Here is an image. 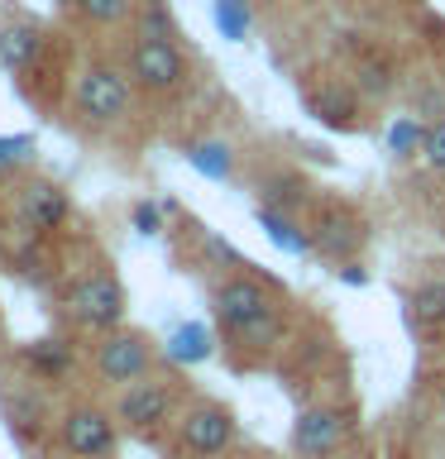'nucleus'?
I'll list each match as a JSON object with an SVG mask.
<instances>
[{
  "label": "nucleus",
  "mask_w": 445,
  "mask_h": 459,
  "mask_svg": "<svg viewBox=\"0 0 445 459\" xmlns=\"http://www.w3.org/2000/svg\"><path fill=\"white\" fill-rule=\"evenodd\" d=\"M163 211L168 206H158V201H135V230L144 239H153L158 230H163Z\"/></svg>",
  "instance_id": "b1692460"
},
{
  "label": "nucleus",
  "mask_w": 445,
  "mask_h": 459,
  "mask_svg": "<svg viewBox=\"0 0 445 459\" xmlns=\"http://www.w3.org/2000/svg\"><path fill=\"white\" fill-rule=\"evenodd\" d=\"M39 53H43V29L34 20H5L0 24V63H5L10 77L34 72Z\"/></svg>",
  "instance_id": "f8f14e48"
},
{
  "label": "nucleus",
  "mask_w": 445,
  "mask_h": 459,
  "mask_svg": "<svg viewBox=\"0 0 445 459\" xmlns=\"http://www.w3.org/2000/svg\"><path fill=\"white\" fill-rule=\"evenodd\" d=\"M67 211H72V196H67L63 182L29 178L20 186V221L34 230V235H53V230L67 221Z\"/></svg>",
  "instance_id": "423d86ee"
},
{
  "label": "nucleus",
  "mask_w": 445,
  "mask_h": 459,
  "mask_svg": "<svg viewBox=\"0 0 445 459\" xmlns=\"http://www.w3.org/2000/svg\"><path fill=\"white\" fill-rule=\"evenodd\" d=\"M441 411H445V393H441Z\"/></svg>",
  "instance_id": "a878e982"
},
{
  "label": "nucleus",
  "mask_w": 445,
  "mask_h": 459,
  "mask_svg": "<svg viewBox=\"0 0 445 459\" xmlns=\"http://www.w3.org/2000/svg\"><path fill=\"white\" fill-rule=\"evenodd\" d=\"M63 445L77 459H106L115 450V426H110V416L106 411H96V407H77V411H67V421H63Z\"/></svg>",
  "instance_id": "6e6552de"
},
{
  "label": "nucleus",
  "mask_w": 445,
  "mask_h": 459,
  "mask_svg": "<svg viewBox=\"0 0 445 459\" xmlns=\"http://www.w3.org/2000/svg\"><path fill=\"white\" fill-rule=\"evenodd\" d=\"M422 163H426V168H436V172H445V120H436V125H426V143H422Z\"/></svg>",
  "instance_id": "5701e85b"
},
{
  "label": "nucleus",
  "mask_w": 445,
  "mask_h": 459,
  "mask_svg": "<svg viewBox=\"0 0 445 459\" xmlns=\"http://www.w3.org/2000/svg\"><path fill=\"white\" fill-rule=\"evenodd\" d=\"M129 100H135V77L110 63H92L77 77V86H72V110L96 129L120 125L129 115Z\"/></svg>",
  "instance_id": "f03ea898"
},
{
  "label": "nucleus",
  "mask_w": 445,
  "mask_h": 459,
  "mask_svg": "<svg viewBox=\"0 0 445 459\" xmlns=\"http://www.w3.org/2000/svg\"><path fill=\"white\" fill-rule=\"evenodd\" d=\"M192 168L211 182H225L230 172H235V149H230L225 139H201L192 149Z\"/></svg>",
  "instance_id": "2eb2a0df"
},
{
  "label": "nucleus",
  "mask_w": 445,
  "mask_h": 459,
  "mask_svg": "<svg viewBox=\"0 0 445 459\" xmlns=\"http://www.w3.org/2000/svg\"><path fill=\"white\" fill-rule=\"evenodd\" d=\"M359 244H364V221L345 206H330L316 215V230H311V249L326 254V258H350Z\"/></svg>",
  "instance_id": "9d476101"
},
{
  "label": "nucleus",
  "mask_w": 445,
  "mask_h": 459,
  "mask_svg": "<svg viewBox=\"0 0 445 459\" xmlns=\"http://www.w3.org/2000/svg\"><path fill=\"white\" fill-rule=\"evenodd\" d=\"M407 321L416 330H441L445 325V278H426L422 287H412Z\"/></svg>",
  "instance_id": "4468645a"
},
{
  "label": "nucleus",
  "mask_w": 445,
  "mask_h": 459,
  "mask_svg": "<svg viewBox=\"0 0 445 459\" xmlns=\"http://www.w3.org/2000/svg\"><path fill=\"white\" fill-rule=\"evenodd\" d=\"M258 225L268 230V239L278 244V249H287V254H311V235H301V230L287 221V211L258 206Z\"/></svg>",
  "instance_id": "dca6fc26"
},
{
  "label": "nucleus",
  "mask_w": 445,
  "mask_h": 459,
  "mask_svg": "<svg viewBox=\"0 0 445 459\" xmlns=\"http://www.w3.org/2000/svg\"><path fill=\"white\" fill-rule=\"evenodd\" d=\"M215 321H221L230 340H244V344H273L283 330L273 297L249 273H235V278H225L215 287Z\"/></svg>",
  "instance_id": "f257e3e1"
},
{
  "label": "nucleus",
  "mask_w": 445,
  "mask_h": 459,
  "mask_svg": "<svg viewBox=\"0 0 445 459\" xmlns=\"http://www.w3.org/2000/svg\"><path fill=\"white\" fill-rule=\"evenodd\" d=\"M24 359L34 364L39 373H63L67 368V344H57V340H34V344H24Z\"/></svg>",
  "instance_id": "412c9836"
},
{
  "label": "nucleus",
  "mask_w": 445,
  "mask_h": 459,
  "mask_svg": "<svg viewBox=\"0 0 445 459\" xmlns=\"http://www.w3.org/2000/svg\"><path fill=\"white\" fill-rule=\"evenodd\" d=\"M215 350V335L206 330V321H182L168 335V359L172 364H206Z\"/></svg>",
  "instance_id": "ddd939ff"
},
{
  "label": "nucleus",
  "mask_w": 445,
  "mask_h": 459,
  "mask_svg": "<svg viewBox=\"0 0 445 459\" xmlns=\"http://www.w3.org/2000/svg\"><path fill=\"white\" fill-rule=\"evenodd\" d=\"M340 445V416L330 407H307L292 421V450L301 459H326Z\"/></svg>",
  "instance_id": "9b49d317"
},
{
  "label": "nucleus",
  "mask_w": 445,
  "mask_h": 459,
  "mask_svg": "<svg viewBox=\"0 0 445 459\" xmlns=\"http://www.w3.org/2000/svg\"><path fill=\"white\" fill-rule=\"evenodd\" d=\"M129 77H135L139 91H178L187 77V53L178 39H144L135 34L129 43Z\"/></svg>",
  "instance_id": "7ed1b4c3"
},
{
  "label": "nucleus",
  "mask_w": 445,
  "mask_h": 459,
  "mask_svg": "<svg viewBox=\"0 0 445 459\" xmlns=\"http://www.w3.org/2000/svg\"><path fill=\"white\" fill-rule=\"evenodd\" d=\"M139 34L144 39H178V24H172V14L163 0H139Z\"/></svg>",
  "instance_id": "aec40b11"
},
{
  "label": "nucleus",
  "mask_w": 445,
  "mask_h": 459,
  "mask_svg": "<svg viewBox=\"0 0 445 459\" xmlns=\"http://www.w3.org/2000/svg\"><path fill=\"white\" fill-rule=\"evenodd\" d=\"M72 316H77L82 325H92V330H115L125 321V287L115 273H86V278L72 287Z\"/></svg>",
  "instance_id": "20e7f679"
},
{
  "label": "nucleus",
  "mask_w": 445,
  "mask_h": 459,
  "mask_svg": "<svg viewBox=\"0 0 445 459\" xmlns=\"http://www.w3.org/2000/svg\"><path fill=\"white\" fill-rule=\"evenodd\" d=\"M72 10H77L86 24L110 29V24H125L129 14L139 10V0H72Z\"/></svg>",
  "instance_id": "f3484780"
},
{
  "label": "nucleus",
  "mask_w": 445,
  "mask_h": 459,
  "mask_svg": "<svg viewBox=\"0 0 445 459\" xmlns=\"http://www.w3.org/2000/svg\"><path fill=\"white\" fill-rule=\"evenodd\" d=\"M34 149H39V143L29 134H0V172L29 168V163H34Z\"/></svg>",
  "instance_id": "4be33fe9"
},
{
  "label": "nucleus",
  "mask_w": 445,
  "mask_h": 459,
  "mask_svg": "<svg viewBox=\"0 0 445 459\" xmlns=\"http://www.w3.org/2000/svg\"><path fill=\"white\" fill-rule=\"evenodd\" d=\"M115 416H120L129 430H158V426L172 416V393H168L163 383L139 378V383L125 387V397H120V407H115Z\"/></svg>",
  "instance_id": "1a4fd4ad"
},
{
  "label": "nucleus",
  "mask_w": 445,
  "mask_h": 459,
  "mask_svg": "<svg viewBox=\"0 0 445 459\" xmlns=\"http://www.w3.org/2000/svg\"><path fill=\"white\" fill-rule=\"evenodd\" d=\"M215 24H221V34L230 43H244L254 29V10L249 0H215Z\"/></svg>",
  "instance_id": "6ab92c4d"
},
{
  "label": "nucleus",
  "mask_w": 445,
  "mask_h": 459,
  "mask_svg": "<svg viewBox=\"0 0 445 459\" xmlns=\"http://www.w3.org/2000/svg\"><path fill=\"white\" fill-rule=\"evenodd\" d=\"M230 440H235V416L225 407H215V402H196V407L182 416V445L192 455H201V459L221 455Z\"/></svg>",
  "instance_id": "0eeeda50"
},
{
  "label": "nucleus",
  "mask_w": 445,
  "mask_h": 459,
  "mask_svg": "<svg viewBox=\"0 0 445 459\" xmlns=\"http://www.w3.org/2000/svg\"><path fill=\"white\" fill-rule=\"evenodd\" d=\"M153 368V344L139 335V330H110L96 350V373L115 387H129L139 378H149Z\"/></svg>",
  "instance_id": "39448f33"
},
{
  "label": "nucleus",
  "mask_w": 445,
  "mask_h": 459,
  "mask_svg": "<svg viewBox=\"0 0 445 459\" xmlns=\"http://www.w3.org/2000/svg\"><path fill=\"white\" fill-rule=\"evenodd\" d=\"M340 282H345V287H364V282H369V273L359 268V264H350V258H345V268H340Z\"/></svg>",
  "instance_id": "393cba45"
},
{
  "label": "nucleus",
  "mask_w": 445,
  "mask_h": 459,
  "mask_svg": "<svg viewBox=\"0 0 445 459\" xmlns=\"http://www.w3.org/2000/svg\"><path fill=\"white\" fill-rule=\"evenodd\" d=\"M422 143H426V125L422 120L397 115V120L388 125V149H393V158H422Z\"/></svg>",
  "instance_id": "a211bd4d"
}]
</instances>
